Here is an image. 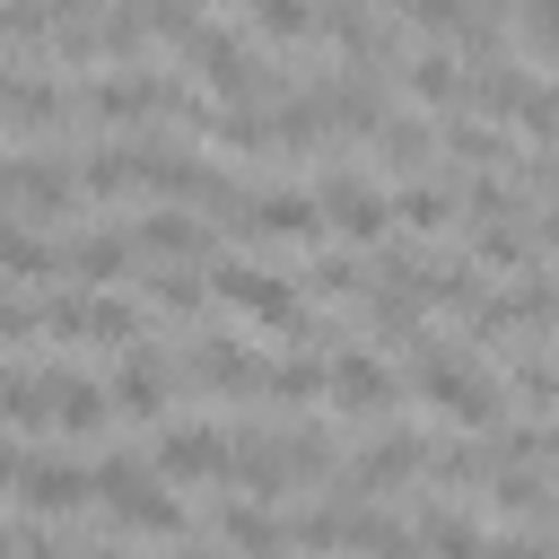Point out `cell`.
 Instances as JSON below:
<instances>
[{
  "mask_svg": "<svg viewBox=\"0 0 559 559\" xmlns=\"http://www.w3.org/2000/svg\"><path fill=\"white\" fill-rule=\"evenodd\" d=\"M411 384H419V402H437L445 419H463V428H480V437H498L507 428V384L463 349V341H445V332H419L411 341Z\"/></svg>",
  "mask_w": 559,
  "mask_h": 559,
  "instance_id": "6da1fadb",
  "label": "cell"
},
{
  "mask_svg": "<svg viewBox=\"0 0 559 559\" xmlns=\"http://www.w3.org/2000/svg\"><path fill=\"white\" fill-rule=\"evenodd\" d=\"M96 507H105L114 524H131V533H166V542L192 533L183 498L157 489V463H148V454H96Z\"/></svg>",
  "mask_w": 559,
  "mask_h": 559,
  "instance_id": "7a4b0ae2",
  "label": "cell"
},
{
  "mask_svg": "<svg viewBox=\"0 0 559 559\" xmlns=\"http://www.w3.org/2000/svg\"><path fill=\"white\" fill-rule=\"evenodd\" d=\"M210 297H227L236 314H253V323H271V332L323 341L314 314H306V297H297V280H280V271H262V262H245V253H218V262H210Z\"/></svg>",
  "mask_w": 559,
  "mask_h": 559,
  "instance_id": "3957f363",
  "label": "cell"
},
{
  "mask_svg": "<svg viewBox=\"0 0 559 559\" xmlns=\"http://www.w3.org/2000/svg\"><path fill=\"white\" fill-rule=\"evenodd\" d=\"M314 201H323V227H341L349 245H384L393 236V192L367 166H349V157H332L314 175Z\"/></svg>",
  "mask_w": 559,
  "mask_h": 559,
  "instance_id": "277c9868",
  "label": "cell"
},
{
  "mask_svg": "<svg viewBox=\"0 0 559 559\" xmlns=\"http://www.w3.org/2000/svg\"><path fill=\"white\" fill-rule=\"evenodd\" d=\"M9 489H17V515H79L96 498V463H70V454H44V445H17L9 463Z\"/></svg>",
  "mask_w": 559,
  "mask_h": 559,
  "instance_id": "5b68a950",
  "label": "cell"
},
{
  "mask_svg": "<svg viewBox=\"0 0 559 559\" xmlns=\"http://www.w3.org/2000/svg\"><path fill=\"white\" fill-rule=\"evenodd\" d=\"M227 227H236V236H280V245H314V253H323V201H314V183H288V175L253 183Z\"/></svg>",
  "mask_w": 559,
  "mask_h": 559,
  "instance_id": "8992f818",
  "label": "cell"
},
{
  "mask_svg": "<svg viewBox=\"0 0 559 559\" xmlns=\"http://www.w3.org/2000/svg\"><path fill=\"white\" fill-rule=\"evenodd\" d=\"M0 183H9V227H44V218H61L79 201V166L44 157V148H9Z\"/></svg>",
  "mask_w": 559,
  "mask_h": 559,
  "instance_id": "52a82bcc",
  "label": "cell"
},
{
  "mask_svg": "<svg viewBox=\"0 0 559 559\" xmlns=\"http://www.w3.org/2000/svg\"><path fill=\"white\" fill-rule=\"evenodd\" d=\"M148 463H157V480H227L236 437H218L210 419H166L157 445H148Z\"/></svg>",
  "mask_w": 559,
  "mask_h": 559,
  "instance_id": "ba28073f",
  "label": "cell"
},
{
  "mask_svg": "<svg viewBox=\"0 0 559 559\" xmlns=\"http://www.w3.org/2000/svg\"><path fill=\"white\" fill-rule=\"evenodd\" d=\"M183 376H192L201 393H227V402H262V384H271V367H262L236 332H201L192 358H183Z\"/></svg>",
  "mask_w": 559,
  "mask_h": 559,
  "instance_id": "9c48e42d",
  "label": "cell"
},
{
  "mask_svg": "<svg viewBox=\"0 0 559 559\" xmlns=\"http://www.w3.org/2000/svg\"><path fill=\"white\" fill-rule=\"evenodd\" d=\"M393 393H402V384H393V367H384L376 349H349V341L332 349V402H341V411L376 419V411H393Z\"/></svg>",
  "mask_w": 559,
  "mask_h": 559,
  "instance_id": "30bf717a",
  "label": "cell"
},
{
  "mask_svg": "<svg viewBox=\"0 0 559 559\" xmlns=\"http://www.w3.org/2000/svg\"><path fill=\"white\" fill-rule=\"evenodd\" d=\"M131 236H140L148 262H192V271H210V227H201L192 210H140Z\"/></svg>",
  "mask_w": 559,
  "mask_h": 559,
  "instance_id": "8fae6325",
  "label": "cell"
},
{
  "mask_svg": "<svg viewBox=\"0 0 559 559\" xmlns=\"http://www.w3.org/2000/svg\"><path fill=\"white\" fill-rule=\"evenodd\" d=\"M437 148H445V122H428V114H419V105H411V114H402V105H393V122H384V131H376V157H384V166H393V175H402V183H419V175H428V157H437Z\"/></svg>",
  "mask_w": 559,
  "mask_h": 559,
  "instance_id": "7c38bea8",
  "label": "cell"
},
{
  "mask_svg": "<svg viewBox=\"0 0 559 559\" xmlns=\"http://www.w3.org/2000/svg\"><path fill=\"white\" fill-rule=\"evenodd\" d=\"M131 262H140V236H131V227H87V236H70V280H79V288H114Z\"/></svg>",
  "mask_w": 559,
  "mask_h": 559,
  "instance_id": "4fadbf2b",
  "label": "cell"
},
{
  "mask_svg": "<svg viewBox=\"0 0 559 559\" xmlns=\"http://www.w3.org/2000/svg\"><path fill=\"white\" fill-rule=\"evenodd\" d=\"M218 542L245 550V559H288V524L262 498H218Z\"/></svg>",
  "mask_w": 559,
  "mask_h": 559,
  "instance_id": "5bb4252c",
  "label": "cell"
},
{
  "mask_svg": "<svg viewBox=\"0 0 559 559\" xmlns=\"http://www.w3.org/2000/svg\"><path fill=\"white\" fill-rule=\"evenodd\" d=\"M9 297H35L44 280H70V236L52 245V236H35V227H9Z\"/></svg>",
  "mask_w": 559,
  "mask_h": 559,
  "instance_id": "9a60e30c",
  "label": "cell"
},
{
  "mask_svg": "<svg viewBox=\"0 0 559 559\" xmlns=\"http://www.w3.org/2000/svg\"><path fill=\"white\" fill-rule=\"evenodd\" d=\"M166 384H175V367H166L157 349H122V367H114V411L166 419Z\"/></svg>",
  "mask_w": 559,
  "mask_h": 559,
  "instance_id": "2e32d148",
  "label": "cell"
},
{
  "mask_svg": "<svg viewBox=\"0 0 559 559\" xmlns=\"http://www.w3.org/2000/svg\"><path fill=\"white\" fill-rule=\"evenodd\" d=\"M445 157H454V166H472V175H489V166H524V157H515V140H507L489 114H454V122H445Z\"/></svg>",
  "mask_w": 559,
  "mask_h": 559,
  "instance_id": "e0dca14e",
  "label": "cell"
},
{
  "mask_svg": "<svg viewBox=\"0 0 559 559\" xmlns=\"http://www.w3.org/2000/svg\"><path fill=\"white\" fill-rule=\"evenodd\" d=\"M454 210H463V192H454V183H437V175H419V183H393V218H402V227H419V236H437Z\"/></svg>",
  "mask_w": 559,
  "mask_h": 559,
  "instance_id": "ac0fdd59",
  "label": "cell"
},
{
  "mask_svg": "<svg viewBox=\"0 0 559 559\" xmlns=\"http://www.w3.org/2000/svg\"><path fill=\"white\" fill-rule=\"evenodd\" d=\"M332 393V358H314V349H288V358H271V384H262V402H323Z\"/></svg>",
  "mask_w": 559,
  "mask_h": 559,
  "instance_id": "d6986e66",
  "label": "cell"
},
{
  "mask_svg": "<svg viewBox=\"0 0 559 559\" xmlns=\"http://www.w3.org/2000/svg\"><path fill=\"white\" fill-rule=\"evenodd\" d=\"M367 280H376V271H358L349 253H314V262H306V288H314L323 306H349V297H367Z\"/></svg>",
  "mask_w": 559,
  "mask_h": 559,
  "instance_id": "ffe728a7",
  "label": "cell"
},
{
  "mask_svg": "<svg viewBox=\"0 0 559 559\" xmlns=\"http://www.w3.org/2000/svg\"><path fill=\"white\" fill-rule=\"evenodd\" d=\"M148 297H157L166 314H201V297H210V271H192V262H157V271H148Z\"/></svg>",
  "mask_w": 559,
  "mask_h": 559,
  "instance_id": "44dd1931",
  "label": "cell"
},
{
  "mask_svg": "<svg viewBox=\"0 0 559 559\" xmlns=\"http://www.w3.org/2000/svg\"><path fill=\"white\" fill-rule=\"evenodd\" d=\"M245 26L271 35V44H297V35H323V9H306V0H262Z\"/></svg>",
  "mask_w": 559,
  "mask_h": 559,
  "instance_id": "7402d4cb",
  "label": "cell"
},
{
  "mask_svg": "<svg viewBox=\"0 0 559 559\" xmlns=\"http://www.w3.org/2000/svg\"><path fill=\"white\" fill-rule=\"evenodd\" d=\"M288 542L297 550H349V507H306V515H288Z\"/></svg>",
  "mask_w": 559,
  "mask_h": 559,
  "instance_id": "603a6c76",
  "label": "cell"
},
{
  "mask_svg": "<svg viewBox=\"0 0 559 559\" xmlns=\"http://www.w3.org/2000/svg\"><path fill=\"white\" fill-rule=\"evenodd\" d=\"M515 35H524L533 52H550V61H559V0H542V9H524V17H515Z\"/></svg>",
  "mask_w": 559,
  "mask_h": 559,
  "instance_id": "cb8c5ba5",
  "label": "cell"
},
{
  "mask_svg": "<svg viewBox=\"0 0 559 559\" xmlns=\"http://www.w3.org/2000/svg\"><path fill=\"white\" fill-rule=\"evenodd\" d=\"M480 559H550V542H533V533H489Z\"/></svg>",
  "mask_w": 559,
  "mask_h": 559,
  "instance_id": "d4e9b609",
  "label": "cell"
},
{
  "mask_svg": "<svg viewBox=\"0 0 559 559\" xmlns=\"http://www.w3.org/2000/svg\"><path fill=\"white\" fill-rule=\"evenodd\" d=\"M79 559H122V550H114V542H96V550H79Z\"/></svg>",
  "mask_w": 559,
  "mask_h": 559,
  "instance_id": "484cf974",
  "label": "cell"
},
{
  "mask_svg": "<svg viewBox=\"0 0 559 559\" xmlns=\"http://www.w3.org/2000/svg\"><path fill=\"white\" fill-rule=\"evenodd\" d=\"M175 559H218V550H201V542H192V550H175Z\"/></svg>",
  "mask_w": 559,
  "mask_h": 559,
  "instance_id": "4316f807",
  "label": "cell"
}]
</instances>
